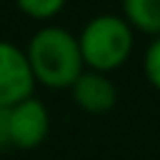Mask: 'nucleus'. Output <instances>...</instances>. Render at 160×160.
Wrapping results in <instances>:
<instances>
[{"label": "nucleus", "mask_w": 160, "mask_h": 160, "mask_svg": "<svg viewBox=\"0 0 160 160\" xmlns=\"http://www.w3.org/2000/svg\"><path fill=\"white\" fill-rule=\"evenodd\" d=\"M25 55L30 60L35 80L52 90L72 88L78 78L85 72L80 40L65 28H55V25L40 28L30 38Z\"/></svg>", "instance_id": "nucleus-1"}, {"label": "nucleus", "mask_w": 160, "mask_h": 160, "mask_svg": "<svg viewBox=\"0 0 160 160\" xmlns=\"http://www.w3.org/2000/svg\"><path fill=\"white\" fill-rule=\"evenodd\" d=\"M82 60L95 72H110L125 65L132 50V28L125 18L98 15L80 32Z\"/></svg>", "instance_id": "nucleus-2"}, {"label": "nucleus", "mask_w": 160, "mask_h": 160, "mask_svg": "<svg viewBox=\"0 0 160 160\" xmlns=\"http://www.w3.org/2000/svg\"><path fill=\"white\" fill-rule=\"evenodd\" d=\"M35 82L28 55L18 45L0 40V108L10 110L12 105L32 98Z\"/></svg>", "instance_id": "nucleus-3"}, {"label": "nucleus", "mask_w": 160, "mask_h": 160, "mask_svg": "<svg viewBox=\"0 0 160 160\" xmlns=\"http://www.w3.org/2000/svg\"><path fill=\"white\" fill-rule=\"evenodd\" d=\"M50 132V112L42 100L28 98L8 110V138L10 145L20 150H32L42 145Z\"/></svg>", "instance_id": "nucleus-4"}, {"label": "nucleus", "mask_w": 160, "mask_h": 160, "mask_svg": "<svg viewBox=\"0 0 160 160\" xmlns=\"http://www.w3.org/2000/svg\"><path fill=\"white\" fill-rule=\"evenodd\" d=\"M70 92L75 105L82 108L85 112H108L118 100L115 85L105 78V72H95V70L82 72L78 82L70 88Z\"/></svg>", "instance_id": "nucleus-5"}, {"label": "nucleus", "mask_w": 160, "mask_h": 160, "mask_svg": "<svg viewBox=\"0 0 160 160\" xmlns=\"http://www.w3.org/2000/svg\"><path fill=\"white\" fill-rule=\"evenodd\" d=\"M122 12L130 28L160 38V0H122Z\"/></svg>", "instance_id": "nucleus-6"}, {"label": "nucleus", "mask_w": 160, "mask_h": 160, "mask_svg": "<svg viewBox=\"0 0 160 160\" xmlns=\"http://www.w3.org/2000/svg\"><path fill=\"white\" fill-rule=\"evenodd\" d=\"M15 2L25 15H30L35 20H48V18L58 15L65 5V0H15Z\"/></svg>", "instance_id": "nucleus-7"}, {"label": "nucleus", "mask_w": 160, "mask_h": 160, "mask_svg": "<svg viewBox=\"0 0 160 160\" xmlns=\"http://www.w3.org/2000/svg\"><path fill=\"white\" fill-rule=\"evenodd\" d=\"M142 68H145V78L150 80V85H152L155 90H160V38H155V40L148 45Z\"/></svg>", "instance_id": "nucleus-8"}, {"label": "nucleus", "mask_w": 160, "mask_h": 160, "mask_svg": "<svg viewBox=\"0 0 160 160\" xmlns=\"http://www.w3.org/2000/svg\"><path fill=\"white\" fill-rule=\"evenodd\" d=\"M2 145H10V138H8V108H0V148Z\"/></svg>", "instance_id": "nucleus-9"}]
</instances>
